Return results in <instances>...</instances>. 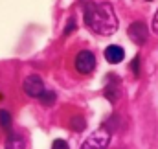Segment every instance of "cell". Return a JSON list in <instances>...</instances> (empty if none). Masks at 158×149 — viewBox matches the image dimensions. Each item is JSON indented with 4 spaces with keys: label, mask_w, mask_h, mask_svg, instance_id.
Here are the masks:
<instances>
[{
    "label": "cell",
    "mask_w": 158,
    "mask_h": 149,
    "mask_svg": "<svg viewBox=\"0 0 158 149\" xmlns=\"http://www.w3.org/2000/svg\"><path fill=\"white\" fill-rule=\"evenodd\" d=\"M72 127H74L76 131H81V129L85 127V120H83V118H79V116H76V118L72 120Z\"/></svg>",
    "instance_id": "cell-11"
},
{
    "label": "cell",
    "mask_w": 158,
    "mask_h": 149,
    "mask_svg": "<svg viewBox=\"0 0 158 149\" xmlns=\"http://www.w3.org/2000/svg\"><path fill=\"white\" fill-rule=\"evenodd\" d=\"M6 149H24V138L19 134H9L6 140Z\"/></svg>",
    "instance_id": "cell-7"
},
{
    "label": "cell",
    "mask_w": 158,
    "mask_h": 149,
    "mask_svg": "<svg viewBox=\"0 0 158 149\" xmlns=\"http://www.w3.org/2000/svg\"><path fill=\"white\" fill-rule=\"evenodd\" d=\"M109 142H110V133H109V129L101 127V129L94 131V133L83 142L81 149H107Z\"/></svg>",
    "instance_id": "cell-2"
},
{
    "label": "cell",
    "mask_w": 158,
    "mask_h": 149,
    "mask_svg": "<svg viewBox=\"0 0 158 149\" xmlns=\"http://www.w3.org/2000/svg\"><path fill=\"white\" fill-rule=\"evenodd\" d=\"M153 30L158 33V11H156V15L153 17Z\"/></svg>",
    "instance_id": "cell-14"
},
{
    "label": "cell",
    "mask_w": 158,
    "mask_h": 149,
    "mask_svg": "<svg viewBox=\"0 0 158 149\" xmlns=\"http://www.w3.org/2000/svg\"><path fill=\"white\" fill-rule=\"evenodd\" d=\"M105 96L112 103H116V100H118V85H107L105 87Z\"/></svg>",
    "instance_id": "cell-9"
},
{
    "label": "cell",
    "mask_w": 158,
    "mask_h": 149,
    "mask_svg": "<svg viewBox=\"0 0 158 149\" xmlns=\"http://www.w3.org/2000/svg\"><path fill=\"white\" fill-rule=\"evenodd\" d=\"M0 125H2V129L11 127V114L7 111H0Z\"/></svg>",
    "instance_id": "cell-10"
},
{
    "label": "cell",
    "mask_w": 158,
    "mask_h": 149,
    "mask_svg": "<svg viewBox=\"0 0 158 149\" xmlns=\"http://www.w3.org/2000/svg\"><path fill=\"white\" fill-rule=\"evenodd\" d=\"M138 65H140V57H136V59L132 61V65H131V68H132L134 75H140V68H138Z\"/></svg>",
    "instance_id": "cell-13"
},
{
    "label": "cell",
    "mask_w": 158,
    "mask_h": 149,
    "mask_svg": "<svg viewBox=\"0 0 158 149\" xmlns=\"http://www.w3.org/2000/svg\"><path fill=\"white\" fill-rule=\"evenodd\" d=\"M123 57H125V52H123V48L118 46V44H110V46L105 50V59H107L110 65H118V63H121Z\"/></svg>",
    "instance_id": "cell-6"
},
{
    "label": "cell",
    "mask_w": 158,
    "mask_h": 149,
    "mask_svg": "<svg viewBox=\"0 0 158 149\" xmlns=\"http://www.w3.org/2000/svg\"><path fill=\"white\" fill-rule=\"evenodd\" d=\"M86 26L99 35H112L118 30V17L109 2H90L85 7Z\"/></svg>",
    "instance_id": "cell-1"
},
{
    "label": "cell",
    "mask_w": 158,
    "mask_h": 149,
    "mask_svg": "<svg viewBox=\"0 0 158 149\" xmlns=\"http://www.w3.org/2000/svg\"><path fill=\"white\" fill-rule=\"evenodd\" d=\"M24 92L31 98H39L44 92V83L39 75H28L24 81Z\"/></svg>",
    "instance_id": "cell-5"
},
{
    "label": "cell",
    "mask_w": 158,
    "mask_h": 149,
    "mask_svg": "<svg viewBox=\"0 0 158 149\" xmlns=\"http://www.w3.org/2000/svg\"><path fill=\"white\" fill-rule=\"evenodd\" d=\"M94 68H96V57H94V53L88 52V50L79 52L77 57H76V70H77L79 74H90Z\"/></svg>",
    "instance_id": "cell-3"
},
{
    "label": "cell",
    "mask_w": 158,
    "mask_h": 149,
    "mask_svg": "<svg viewBox=\"0 0 158 149\" xmlns=\"http://www.w3.org/2000/svg\"><path fill=\"white\" fill-rule=\"evenodd\" d=\"M147 2H149V0H147Z\"/></svg>",
    "instance_id": "cell-15"
},
{
    "label": "cell",
    "mask_w": 158,
    "mask_h": 149,
    "mask_svg": "<svg viewBox=\"0 0 158 149\" xmlns=\"http://www.w3.org/2000/svg\"><path fill=\"white\" fill-rule=\"evenodd\" d=\"M53 149H68V144L64 140H55L53 142Z\"/></svg>",
    "instance_id": "cell-12"
},
{
    "label": "cell",
    "mask_w": 158,
    "mask_h": 149,
    "mask_svg": "<svg viewBox=\"0 0 158 149\" xmlns=\"http://www.w3.org/2000/svg\"><path fill=\"white\" fill-rule=\"evenodd\" d=\"M37 100H40V103H42V105H53V103H55V94L44 88V92L40 94Z\"/></svg>",
    "instance_id": "cell-8"
},
{
    "label": "cell",
    "mask_w": 158,
    "mask_h": 149,
    "mask_svg": "<svg viewBox=\"0 0 158 149\" xmlns=\"http://www.w3.org/2000/svg\"><path fill=\"white\" fill-rule=\"evenodd\" d=\"M147 35H149L147 26H145L142 20H136V22H132V24L129 26V37H131L132 42H136V44H143V42L147 40Z\"/></svg>",
    "instance_id": "cell-4"
}]
</instances>
